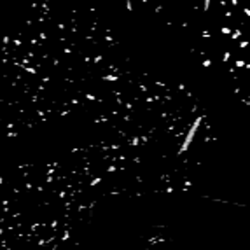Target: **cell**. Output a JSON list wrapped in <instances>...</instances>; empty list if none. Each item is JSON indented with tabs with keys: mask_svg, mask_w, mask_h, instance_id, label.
<instances>
[{
	"mask_svg": "<svg viewBox=\"0 0 250 250\" xmlns=\"http://www.w3.org/2000/svg\"><path fill=\"white\" fill-rule=\"evenodd\" d=\"M242 11H243V12H245L247 16H250V9H242Z\"/></svg>",
	"mask_w": 250,
	"mask_h": 250,
	"instance_id": "1",
	"label": "cell"
}]
</instances>
